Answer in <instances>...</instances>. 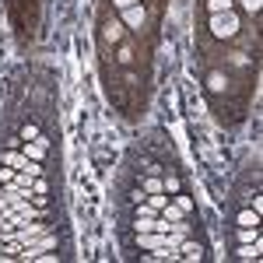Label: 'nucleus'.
<instances>
[{"mask_svg":"<svg viewBox=\"0 0 263 263\" xmlns=\"http://www.w3.org/2000/svg\"><path fill=\"white\" fill-rule=\"evenodd\" d=\"M211 32H214L218 39H228V35H235V32H239V18H235V11L211 14Z\"/></svg>","mask_w":263,"mask_h":263,"instance_id":"obj_1","label":"nucleus"},{"mask_svg":"<svg viewBox=\"0 0 263 263\" xmlns=\"http://www.w3.org/2000/svg\"><path fill=\"white\" fill-rule=\"evenodd\" d=\"M144 21H147L144 4H134V7H126V11H123V28H141Z\"/></svg>","mask_w":263,"mask_h":263,"instance_id":"obj_2","label":"nucleus"},{"mask_svg":"<svg viewBox=\"0 0 263 263\" xmlns=\"http://www.w3.org/2000/svg\"><path fill=\"white\" fill-rule=\"evenodd\" d=\"M42 232H46V224H28V221H25L21 228H14V239H18L21 246H28L32 239H39Z\"/></svg>","mask_w":263,"mask_h":263,"instance_id":"obj_3","label":"nucleus"},{"mask_svg":"<svg viewBox=\"0 0 263 263\" xmlns=\"http://www.w3.org/2000/svg\"><path fill=\"white\" fill-rule=\"evenodd\" d=\"M0 162L11 165V168H18V172H28V162H32V158H25L21 151H4V155H0Z\"/></svg>","mask_w":263,"mask_h":263,"instance_id":"obj_4","label":"nucleus"},{"mask_svg":"<svg viewBox=\"0 0 263 263\" xmlns=\"http://www.w3.org/2000/svg\"><path fill=\"white\" fill-rule=\"evenodd\" d=\"M11 207L18 211V214L25 218V221H35V218H39V207H32V203H28V197H21V200H14Z\"/></svg>","mask_w":263,"mask_h":263,"instance_id":"obj_5","label":"nucleus"},{"mask_svg":"<svg viewBox=\"0 0 263 263\" xmlns=\"http://www.w3.org/2000/svg\"><path fill=\"white\" fill-rule=\"evenodd\" d=\"M25 158H32V162H39L42 155H46V144L42 141H25V151H21Z\"/></svg>","mask_w":263,"mask_h":263,"instance_id":"obj_6","label":"nucleus"},{"mask_svg":"<svg viewBox=\"0 0 263 263\" xmlns=\"http://www.w3.org/2000/svg\"><path fill=\"white\" fill-rule=\"evenodd\" d=\"M102 39H105V42H120L123 39V21H109L105 32H102Z\"/></svg>","mask_w":263,"mask_h":263,"instance_id":"obj_7","label":"nucleus"},{"mask_svg":"<svg viewBox=\"0 0 263 263\" xmlns=\"http://www.w3.org/2000/svg\"><path fill=\"white\" fill-rule=\"evenodd\" d=\"M200 256H203L200 246H193V242H186V239H182V246H179V260H200Z\"/></svg>","mask_w":263,"mask_h":263,"instance_id":"obj_8","label":"nucleus"},{"mask_svg":"<svg viewBox=\"0 0 263 263\" xmlns=\"http://www.w3.org/2000/svg\"><path fill=\"white\" fill-rule=\"evenodd\" d=\"M162 218H165L168 224H179V221H182V211L176 207V203H165V207H162Z\"/></svg>","mask_w":263,"mask_h":263,"instance_id":"obj_9","label":"nucleus"},{"mask_svg":"<svg viewBox=\"0 0 263 263\" xmlns=\"http://www.w3.org/2000/svg\"><path fill=\"white\" fill-rule=\"evenodd\" d=\"M256 224H260V214L256 211H242L239 214V228H256Z\"/></svg>","mask_w":263,"mask_h":263,"instance_id":"obj_10","label":"nucleus"},{"mask_svg":"<svg viewBox=\"0 0 263 263\" xmlns=\"http://www.w3.org/2000/svg\"><path fill=\"white\" fill-rule=\"evenodd\" d=\"M211 14H221V11H232V0H207Z\"/></svg>","mask_w":263,"mask_h":263,"instance_id":"obj_11","label":"nucleus"},{"mask_svg":"<svg viewBox=\"0 0 263 263\" xmlns=\"http://www.w3.org/2000/svg\"><path fill=\"white\" fill-rule=\"evenodd\" d=\"M256 239H260L256 228H239V242H256Z\"/></svg>","mask_w":263,"mask_h":263,"instance_id":"obj_12","label":"nucleus"},{"mask_svg":"<svg viewBox=\"0 0 263 263\" xmlns=\"http://www.w3.org/2000/svg\"><path fill=\"white\" fill-rule=\"evenodd\" d=\"M144 193H162V179H158V176L144 179Z\"/></svg>","mask_w":263,"mask_h":263,"instance_id":"obj_13","label":"nucleus"},{"mask_svg":"<svg viewBox=\"0 0 263 263\" xmlns=\"http://www.w3.org/2000/svg\"><path fill=\"white\" fill-rule=\"evenodd\" d=\"M21 141H39V126H21Z\"/></svg>","mask_w":263,"mask_h":263,"instance_id":"obj_14","label":"nucleus"},{"mask_svg":"<svg viewBox=\"0 0 263 263\" xmlns=\"http://www.w3.org/2000/svg\"><path fill=\"white\" fill-rule=\"evenodd\" d=\"M147 203H151V207H155V211H162V207H165V203H168V200H165L162 193H151V200H147Z\"/></svg>","mask_w":263,"mask_h":263,"instance_id":"obj_15","label":"nucleus"},{"mask_svg":"<svg viewBox=\"0 0 263 263\" xmlns=\"http://www.w3.org/2000/svg\"><path fill=\"white\" fill-rule=\"evenodd\" d=\"M14 172H18V168H11V165H4V168H0V182H11V179H14Z\"/></svg>","mask_w":263,"mask_h":263,"instance_id":"obj_16","label":"nucleus"},{"mask_svg":"<svg viewBox=\"0 0 263 263\" xmlns=\"http://www.w3.org/2000/svg\"><path fill=\"white\" fill-rule=\"evenodd\" d=\"M176 207H179L182 214H186V211H190V207H193V200H190V197H179V200H176Z\"/></svg>","mask_w":263,"mask_h":263,"instance_id":"obj_17","label":"nucleus"},{"mask_svg":"<svg viewBox=\"0 0 263 263\" xmlns=\"http://www.w3.org/2000/svg\"><path fill=\"white\" fill-rule=\"evenodd\" d=\"M162 190H172V193H176V190H179V179H172V176H168V179L162 182Z\"/></svg>","mask_w":263,"mask_h":263,"instance_id":"obj_18","label":"nucleus"},{"mask_svg":"<svg viewBox=\"0 0 263 263\" xmlns=\"http://www.w3.org/2000/svg\"><path fill=\"white\" fill-rule=\"evenodd\" d=\"M242 4H246V11L253 14V11H260V4H263V0H242Z\"/></svg>","mask_w":263,"mask_h":263,"instance_id":"obj_19","label":"nucleus"},{"mask_svg":"<svg viewBox=\"0 0 263 263\" xmlns=\"http://www.w3.org/2000/svg\"><path fill=\"white\" fill-rule=\"evenodd\" d=\"M112 4H116L120 11H126V7H134V4H141V0H112Z\"/></svg>","mask_w":263,"mask_h":263,"instance_id":"obj_20","label":"nucleus"},{"mask_svg":"<svg viewBox=\"0 0 263 263\" xmlns=\"http://www.w3.org/2000/svg\"><path fill=\"white\" fill-rule=\"evenodd\" d=\"M7 207H11V200H7V197H4V193H0V214H4V211H7Z\"/></svg>","mask_w":263,"mask_h":263,"instance_id":"obj_21","label":"nucleus"},{"mask_svg":"<svg viewBox=\"0 0 263 263\" xmlns=\"http://www.w3.org/2000/svg\"><path fill=\"white\" fill-rule=\"evenodd\" d=\"M0 242H4V239H0Z\"/></svg>","mask_w":263,"mask_h":263,"instance_id":"obj_22","label":"nucleus"}]
</instances>
